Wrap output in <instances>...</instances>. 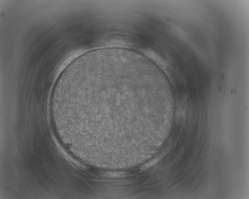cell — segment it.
<instances>
[{
  "label": "cell",
  "instance_id": "1",
  "mask_svg": "<svg viewBox=\"0 0 249 199\" xmlns=\"http://www.w3.org/2000/svg\"><path fill=\"white\" fill-rule=\"evenodd\" d=\"M159 160V159H155L154 160L151 161L150 162H149L147 163H146V164L143 166L142 167H141V169L144 170L146 169L149 168L150 167L152 166L153 165H155L156 163Z\"/></svg>",
  "mask_w": 249,
  "mask_h": 199
},
{
  "label": "cell",
  "instance_id": "2",
  "mask_svg": "<svg viewBox=\"0 0 249 199\" xmlns=\"http://www.w3.org/2000/svg\"><path fill=\"white\" fill-rule=\"evenodd\" d=\"M125 174L123 172H111L107 174V175L109 177H123L125 176Z\"/></svg>",
  "mask_w": 249,
  "mask_h": 199
}]
</instances>
